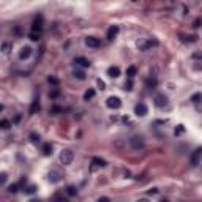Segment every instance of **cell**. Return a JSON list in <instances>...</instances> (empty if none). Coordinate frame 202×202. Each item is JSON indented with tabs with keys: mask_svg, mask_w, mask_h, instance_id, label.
<instances>
[{
	"mask_svg": "<svg viewBox=\"0 0 202 202\" xmlns=\"http://www.w3.org/2000/svg\"><path fill=\"white\" fill-rule=\"evenodd\" d=\"M160 202H169L168 199H163V201H160Z\"/></svg>",
	"mask_w": 202,
	"mask_h": 202,
	"instance_id": "38",
	"label": "cell"
},
{
	"mask_svg": "<svg viewBox=\"0 0 202 202\" xmlns=\"http://www.w3.org/2000/svg\"><path fill=\"white\" fill-rule=\"evenodd\" d=\"M136 202H150L149 199H139V201H136Z\"/></svg>",
	"mask_w": 202,
	"mask_h": 202,
	"instance_id": "37",
	"label": "cell"
},
{
	"mask_svg": "<svg viewBox=\"0 0 202 202\" xmlns=\"http://www.w3.org/2000/svg\"><path fill=\"white\" fill-rule=\"evenodd\" d=\"M93 96H95V90H93V88H88V90H87V92L84 93V100H85V101L92 100Z\"/></svg>",
	"mask_w": 202,
	"mask_h": 202,
	"instance_id": "16",
	"label": "cell"
},
{
	"mask_svg": "<svg viewBox=\"0 0 202 202\" xmlns=\"http://www.w3.org/2000/svg\"><path fill=\"white\" fill-rule=\"evenodd\" d=\"M67 194H68V196H76L77 189L74 188V186H68V188H67Z\"/></svg>",
	"mask_w": 202,
	"mask_h": 202,
	"instance_id": "22",
	"label": "cell"
},
{
	"mask_svg": "<svg viewBox=\"0 0 202 202\" xmlns=\"http://www.w3.org/2000/svg\"><path fill=\"white\" fill-rule=\"evenodd\" d=\"M85 44L92 49H96L101 46V41H100V38H96V36H87L85 38Z\"/></svg>",
	"mask_w": 202,
	"mask_h": 202,
	"instance_id": "9",
	"label": "cell"
},
{
	"mask_svg": "<svg viewBox=\"0 0 202 202\" xmlns=\"http://www.w3.org/2000/svg\"><path fill=\"white\" fill-rule=\"evenodd\" d=\"M74 63L77 65V67H82V68H88V67H90V62L85 59V57H76Z\"/></svg>",
	"mask_w": 202,
	"mask_h": 202,
	"instance_id": "12",
	"label": "cell"
},
{
	"mask_svg": "<svg viewBox=\"0 0 202 202\" xmlns=\"http://www.w3.org/2000/svg\"><path fill=\"white\" fill-rule=\"evenodd\" d=\"M49 82H50V84H54V85H59V79H55V77L49 76Z\"/></svg>",
	"mask_w": 202,
	"mask_h": 202,
	"instance_id": "29",
	"label": "cell"
},
{
	"mask_svg": "<svg viewBox=\"0 0 202 202\" xmlns=\"http://www.w3.org/2000/svg\"><path fill=\"white\" fill-rule=\"evenodd\" d=\"M201 153H202L201 147H197V149L191 153V156H189V163H191V166H194V168L201 163Z\"/></svg>",
	"mask_w": 202,
	"mask_h": 202,
	"instance_id": "7",
	"label": "cell"
},
{
	"mask_svg": "<svg viewBox=\"0 0 202 202\" xmlns=\"http://www.w3.org/2000/svg\"><path fill=\"white\" fill-rule=\"evenodd\" d=\"M10 126H11L10 120H6V119H2V120H0V128H3V130H8Z\"/></svg>",
	"mask_w": 202,
	"mask_h": 202,
	"instance_id": "21",
	"label": "cell"
},
{
	"mask_svg": "<svg viewBox=\"0 0 202 202\" xmlns=\"http://www.w3.org/2000/svg\"><path fill=\"white\" fill-rule=\"evenodd\" d=\"M54 202H69L67 197H63V194H55V196H54Z\"/></svg>",
	"mask_w": 202,
	"mask_h": 202,
	"instance_id": "20",
	"label": "cell"
},
{
	"mask_svg": "<svg viewBox=\"0 0 202 202\" xmlns=\"http://www.w3.org/2000/svg\"><path fill=\"white\" fill-rule=\"evenodd\" d=\"M183 131H185V130H183V126L180 125V128H178V130H175V134H180V133H183Z\"/></svg>",
	"mask_w": 202,
	"mask_h": 202,
	"instance_id": "35",
	"label": "cell"
},
{
	"mask_svg": "<svg viewBox=\"0 0 202 202\" xmlns=\"http://www.w3.org/2000/svg\"><path fill=\"white\" fill-rule=\"evenodd\" d=\"M43 153H44L46 156H49V155H52V144L46 142L44 145H43Z\"/></svg>",
	"mask_w": 202,
	"mask_h": 202,
	"instance_id": "14",
	"label": "cell"
},
{
	"mask_svg": "<svg viewBox=\"0 0 202 202\" xmlns=\"http://www.w3.org/2000/svg\"><path fill=\"white\" fill-rule=\"evenodd\" d=\"M19 186H21V185H19V183H14V185H11L10 188H8V191H10V193H18Z\"/></svg>",
	"mask_w": 202,
	"mask_h": 202,
	"instance_id": "26",
	"label": "cell"
},
{
	"mask_svg": "<svg viewBox=\"0 0 202 202\" xmlns=\"http://www.w3.org/2000/svg\"><path fill=\"white\" fill-rule=\"evenodd\" d=\"M117 33H119V27H117V25H112V27H109V29H107L106 38H107L109 41H112L115 36H117Z\"/></svg>",
	"mask_w": 202,
	"mask_h": 202,
	"instance_id": "11",
	"label": "cell"
},
{
	"mask_svg": "<svg viewBox=\"0 0 202 202\" xmlns=\"http://www.w3.org/2000/svg\"><path fill=\"white\" fill-rule=\"evenodd\" d=\"M57 96H59V92L57 90H54L52 93H50V98H57Z\"/></svg>",
	"mask_w": 202,
	"mask_h": 202,
	"instance_id": "33",
	"label": "cell"
},
{
	"mask_svg": "<svg viewBox=\"0 0 202 202\" xmlns=\"http://www.w3.org/2000/svg\"><path fill=\"white\" fill-rule=\"evenodd\" d=\"M134 114L137 115V117H144V115L149 114V107H147L144 103H139V104L134 106Z\"/></svg>",
	"mask_w": 202,
	"mask_h": 202,
	"instance_id": "8",
	"label": "cell"
},
{
	"mask_svg": "<svg viewBox=\"0 0 202 202\" xmlns=\"http://www.w3.org/2000/svg\"><path fill=\"white\" fill-rule=\"evenodd\" d=\"M5 182H6V174L0 172V185H5Z\"/></svg>",
	"mask_w": 202,
	"mask_h": 202,
	"instance_id": "28",
	"label": "cell"
},
{
	"mask_svg": "<svg viewBox=\"0 0 202 202\" xmlns=\"http://www.w3.org/2000/svg\"><path fill=\"white\" fill-rule=\"evenodd\" d=\"M194 27H196V29L201 27V19H196V21H194Z\"/></svg>",
	"mask_w": 202,
	"mask_h": 202,
	"instance_id": "34",
	"label": "cell"
},
{
	"mask_svg": "<svg viewBox=\"0 0 202 202\" xmlns=\"http://www.w3.org/2000/svg\"><path fill=\"white\" fill-rule=\"evenodd\" d=\"M199 100H201V93H196V95H193V98H191V101H193L194 104L199 103Z\"/></svg>",
	"mask_w": 202,
	"mask_h": 202,
	"instance_id": "27",
	"label": "cell"
},
{
	"mask_svg": "<svg viewBox=\"0 0 202 202\" xmlns=\"http://www.w3.org/2000/svg\"><path fill=\"white\" fill-rule=\"evenodd\" d=\"M30 202H40V201H30Z\"/></svg>",
	"mask_w": 202,
	"mask_h": 202,
	"instance_id": "40",
	"label": "cell"
},
{
	"mask_svg": "<svg viewBox=\"0 0 202 202\" xmlns=\"http://www.w3.org/2000/svg\"><path fill=\"white\" fill-rule=\"evenodd\" d=\"M145 85H147V88H149V90H153V88L156 87V79H147Z\"/></svg>",
	"mask_w": 202,
	"mask_h": 202,
	"instance_id": "18",
	"label": "cell"
},
{
	"mask_svg": "<svg viewBox=\"0 0 202 202\" xmlns=\"http://www.w3.org/2000/svg\"><path fill=\"white\" fill-rule=\"evenodd\" d=\"M29 38L32 41H40V33H35V32H30L29 33Z\"/></svg>",
	"mask_w": 202,
	"mask_h": 202,
	"instance_id": "24",
	"label": "cell"
},
{
	"mask_svg": "<svg viewBox=\"0 0 202 202\" xmlns=\"http://www.w3.org/2000/svg\"><path fill=\"white\" fill-rule=\"evenodd\" d=\"M96 84H98V87L101 88V90H103V88L106 87V84H104V82H103V81H101V79H98V81H96Z\"/></svg>",
	"mask_w": 202,
	"mask_h": 202,
	"instance_id": "31",
	"label": "cell"
},
{
	"mask_svg": "<svg viewBox=\"0 0 202 202\" xmlns=\"http://www.w3.org/2000/svg\"><path fill=\"white\" fill-rule=\"evenodd\" d=\"M3 111V106H2V104H0V112H2Z\"/></svg>",
	"mask_w": 202,
	"mask_h": 202,
	"instance_id": "39",
	"label": "cell"
},
{
	"mask_svg": "<svg viewBox=\"0 0 202 202\" xmlns=\"http://www.w3.org/2000/svg\"><path fill=\"white\" fill-rule=\"evenodd\" d=\"M24 191H25L27 194H33L35 191H36V186H35V185H30V186H27V188H24Z\"/></svg>",
	"mask_w": 202,
	"mask_h": 202,
	"instance_id": "25",
	"label": "cell"
},
{
	"mask_svg": "<svg viewBox=\"0 0 202 202\" xmlns=\"http://www.w3.org/2000/svg\"><path fill=\"white\" fill-rule=\"evenodd\" d=\"M30 137H32V141H33V142H38V141H40V136H36V134H32Z\"/></svg>",
	"mask_w": 202,
	"mask_h": 202,
	"instance_id": "32",
	"label": "cell"
},
{
	"mask_svg": "<svg viewBox=\"0 0 202 202\" xmlns=\"http://www.w3.org/2000/svg\"><path fill=\"white\" fill-rule=\"evenodd\" d=\"M92 163H93L95 166H100V168H104V166H106V160H103V158H98V156L93 158Z\"/></svg>",
	"mask_w": 202,
	"mask_h": 202,
	"instance_id": "15",
	"label": "cell"
},
{
	"mask_svg": "<svg viewBox=\"0 0 202 202\" xmlns=\"http://www.w3.org/2000/svg\"><path fill=\"white\" fill-rule=\"evenodd\" d=\"M73 74H74V77H77V79H85V73L84 71H81V69H74V71H73Z\"/></svg>",
	"mask_w": 202,
	"mask_h": 202,
	"instance_id": "19",
	"label": "cell"
},
{
	"mask_svg": "<svg viewBox=\"0 0 202 202\" xmlns=\"http://www.w3.org/2000/svg\"><path fill=\"white\" fill-rule=\"evenodd\" d=\"M106 106L109 107V109H119V107L122 106V100H120L119 96H109L106 101Z\"/></svg>",
	"mask_w": 202,
	"mask_h": 202,
	"instance_id": "4",
	"label": "cell"
},
{
	"mask_svg": "<svg viewBox=\"0 0 202 202\" xmlns=\"http://www.w3.org/2000/svg\"><path fill=\"white\" fill-rule=\"evenodd\" d=\"M30 55H32V48H30V46H24V48L21 49V52H19V59L21 60L29 59Z\"/></svg>",
	"mask_w": 202,
	"mask_h": 202,
	"instance_id": "10",
	"label": "cell"
},
{
	"mask_svg": "<svg viewBox=\"0 0 202 202\" xmlns=\"http://www.w3.org/2000/svg\"><path fill=\"white\" fill-rule=\"evenodd\" d=\"M60 111H62V109H60L59 106H54L52 109H50V114H57V112H60Z\"/></svg>",
	"mask_w": 202,
	"mask_h": 202,
	"instance_id": "30",
	"label": "cell"
},
{
	"mask_svg": "<svg viewBox=\"0 0 202 202\" xmlns=\"http://www.w3.org/2000/svg\"><path fill=\"white\" fill-rule=\"evenodd\" d=\"M62 177H63V175H62V172H60V170H57V169H52L48 174V178H49L50 183H59V182L62 180Z\"/></svg>",
	"mask_w": 202,
	"mask_h": 202,
	"instance_id": "5",
	"label": "cell"
},
{
	"mask_svg": "<svg viewBox=\"0 0 202 202\" xmlns=\"http://www.w3.org/2000/svg\"><path fill=\"white\" fill-rule=\"evenodd\" d=\"M73 160H74V153H73V150L65 149V150L60 153V161H62V164H63V166L71 164Z\"/></svg>",
	"mask_w": 202,
	"mask_h": 202,
	"instance_id": "2",
	"label": "cell"
},
{
	"mask_svg": "<svg viewBox=\"0 0 202 202\" xmlns=\"http://www.w3.org/2000/svg\"><path fill=\"white\" fill-rule=\"evenodd\" d=\"M41 30H43V16H41V14H38V16L33 19V24H32V32H35V33H40Z\"/></svg>",
	"mask_w": 202,
	"mask_h": 202,
	"instance_id": "6",
	"label": "cell"
},
{
	"mask_svg": "<svg viewBox=\"0 0 202 202\" xmlns=\"http://www.w3.org/2000/svg\"><path fill=\"white\" fill-rule=\"evenodd\" d=\"M136 73H137V69H136V67H130L126 69V76L130 77V79H133V77L136 76Z\"/></svg>",
	"mask_w": 202,
	"mask_h": 202,
	"instance_id": "17",
	"label": "cell"
},
{
	"mask_svg": "<svg viewBox=\"0 0 202 202\" xmlns=\"http://www.w3.org/2000/svg\"><path fill=\"white\" fill-rule=\"evenodd\" d=\"M98 202H109V199H107V197H101Z\"/></svg>",
	"mask_w": 202,
	"mask_h": 202,
	"instance_id": "36",
	"label": "cell"
},
{
	"mask_svg": "<svg viewBox=\"0 0 202 202\" xmlns=\"http://www.w3.org/2000/svg\"><path fill=\"white\" fill-rule=\"evenodd\" d=\"M107 76L109 77H119L120 76V68L119 67H109L107 68Z\"/></svg>",
	"mask_w": 202,
	"mask_h": 202,
	"instance_id": "13",
	"label": "cell"
},
{
	"mask_svg": "<svg viewBox=\"0 0 202 202\" xmlns=\"http://www.w3.org/2000/svg\"><path fill=\"white\" fill-rule=\"evenodd\" d=\"M153 103L156 107H164V106H168V96L164 93H156L153 98Z\"/></svg>",
	"mask_w": 202,
	"mask_h": 202,
	"instance_id": "3",
	"label": "cell"
},
{
	"mask_svg": "<svg viewBox=\"0 0 202 202\" xmlns=\"http://www.w3.org/2000/svg\"><path fill=\"white\" fill-rule=\"evenodd\" d=\"M36 109H40V104H38V101L35 100V101H33V104H32V107H30V115H33Z\"/></svg>",
	"mask_w": 202,
	"mask_h": 202,
	"instance_id": "23",
	"label": "cell"
},
{
	"mask_svg": "<svg viewBox=\"0 0 202 202\" xmlns=\"http://www.w3.org/2000/svg\"><path fill=\"white\" fill-rule=\"evenodd\" d=\"M128 144H130V147L133 150H142L144 145H145V142H144V137L139 134H134L130 137V141H128Z\"/></svg>",
	"mask_w": 202,
	"mask_h": 202,
	"instance_id": "1",
	"label": "cell"
}]
</instances>
